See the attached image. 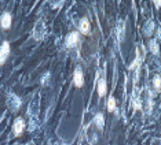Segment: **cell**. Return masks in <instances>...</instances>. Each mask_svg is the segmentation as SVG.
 <instances>
[{"mask_svg": "<svg viewBox=\"0 0 161 145\" xmlns=\"http://www.w3.org/2000/svg\"><path fill=\"white\" fill-rule=\"evenodd\" d=\"M79 32H72L70 34L66 36V38H65V44H66L68 48H73V47H76L79 44Z\"/></svg>", "mask_w": 161, "mask_h": 145, "instance_id": "cell-4", "label": "cell"}, {"mask_svg": "<svg viewBox=\"0 0 161 145\" xmlns=\"http://www.w3.org/2000/svg\"><path fill=\"white\" fill-rule=\"evenodd\" d=\"M153 86H154V89L157 92H160L161 89V82H160V75H156L154 78H153Z\"/></svg>", "mask_w": 161, "mask_h": 145, "instance_id": "cell-16", "label": "cell"}, {"mask_svg": "<svg viewBox=\"0 0 161 145\" xmlns=\"http://www.w3.org/2000/svg\"><path fill=\"white\" fill-rule=\"evenodd\" d=\"M145 56H146V49H145V47L143 45H139L138 48H136V58L135 59L139 60V62H142L145 59Z\"/></svg>", "mask_w": 161, "mask_h": 145, "instance_id": "cell-12", "label": "cell"}, {"mask_svg": "<svg viewBox=\"0 0 161 145\" xmlns=\"http://www.w3.org/2000/svg\"><path fill=\"white\" fill-rule=\"evenodd\" d=\"M154 29H156L154 22H153L152 19H149L147 22H146L145 28H143V33H145V36H147V37H150V36L153 34V32H154Z\"/></svg>", "mask_w": 161, "mask_h": 145, "instance_id": "cell-10", "label": "cell"}, {"mask_svg": "<svg viewBox=\"0 0 161 145\" xmlns=\"http://www.w3.org/2000/svg\"><path fill=\"white\" fill-rule=\"evenodd\" d=\"M116 110V99L113 96H110L108 99V111L109 112H113Z\"/></svg>", "mask_w": 161, "mask_h": 145, "instance_id": "cell-14", "label": "cell"}, {"mask_svg": "<svg viewBox=\"0 0 161 145\" xmlns=\"http://www.w3.org/2000/svg\"><path fill=\"white\" fill-rule=\"evenodd\" d=\"M142 101L141 99H135L132 100V108H134V111H138V110H142Z\"/></svg>", "mask_w": 161, "mask_h": 145, "instance_id": "cell-17", "label": "cell"}, {"mask_svg": "<svg viewBox=\"0 0 161 145\" xmlns=\"http://www.w3.org/2000/svg\"><path fill=\"white\" fill-rule=\"evenodd\" d=\"M108 92V84H106V79L105 78H101L99 82H98V95L99 97H103Z\"/></svg>", "mask_w": 161, "mask_h": 145, "instance_id": "cell-9", "label": "cell"}, {"mask_svg": "<svg viewBox=\"0 0 161 145\" xmlns=\"http://www.w3.org/2000/svg\"><path fill=\"white\" fill-rule=\"evenodd\" d=\"M154 6H156V8H157V10L160 8V6H161V2H160V0H157V2H154Z\"/></svg>", "mask_w": 161, "mask_h": 145, "instance_id": "cell-19", "label": "cell"}, {"mask_svg": "<svg viewBox=\"0 0 161 145\" xmlns=\"http://www.w3.org/2000/svg\"><path fill=\"white\" fill-rule=\"evenodd\" d=\"M24 129H25V121H24L22 118H17L15 122H14V125H13L14 136H15V137H19L21 133L24 132Z\"/></svg>", "mask_w": 161, "mask_h": 145, "instance_id": "cell-5", "label": "cell"}, {"mask_svg": "<svg viewBox=\"0 0 161 145\" xmlns=\"http://www.w3.org/2000/svg\"><path fill=\"white\" fill-rule=\"evenodd\" d=\"M7 106H8V108L13 112H17L21 108V106H22V100L15 93H8V96H7Z\"/></svg>", "mask_w": 161, "mask_h": 145, "instance_id": "cell-1", "label": "cell"}, {"mask_svg": "<svg viewBox=\"0 0 161 145\" xmlns=\"http://www.w3.org/2000/svg\"><path fill=\"white\" fill-rule=\"evenodd\" d=\"M8 55H10V42L4 41L0 45V66H3V64L6 63Z\"/></svg>", "mask_w": 161, "mask_h": 145, "instance_id": "cell-3", "label": "cell"}, {"mask_svg": "<svg viewBox=\"0 0 161 145\" xmlns=\"http://www.w3.org/2000/svg\"><path fill=\"white\" fill-rule=\"evenodd\" d=\"M11 22H13V17L10 12H4L2 15V19H0V25H2L3 29H10L11 26Z\"/></svg>", "mask_w": 161, "mask_h": 145, "instance_id": "cell-8", "label": "cell"}, {"mask_svg": "<svg viewBox=\"0 0 161 145\" xmlns=\"http://www.w3.org/2000/svg\"><path fill=\"white\" fill-rule=\"evenodd\" d=\"M73 82H75L76 88H81L84 85V74H83L81 68H76L75 75H73Z\"/></svg>", "mask_w": 161, "mask_h": 145, "instance_id": "cell-6", "label": "cell"}, {"mask_svg": "<svg viewBox=\"0 0 161 145\" xmlns=\"http://www.w3.org/2000/svg\"><path fill=\"white\" fill-rule=\"evenodd\" d=\"M117 36H119V40L124 38V22H121V21L119 22V26H117Z\"/></svg>", "mask_w": 161, "mask_h": 145, "instance_id": "cell-15", "label": "cell"}, {"mask_svg": "<svg viewBox=\"0 0 161 145\" xmlns=\"http://www.w3.org/2000/svg\"><path fill=\"white\" fill-rule=\"evenodd\" d=\"M94 123L97 125V128H98V129H101V130L103 129V125H105V117H103V114H102V112H99V114L95 115Z\"/></svg>", "mask_w": 161, "mask_h": 145, "instance_id": "cell-11", "label": "cell"}, {"mask_svg": "<svg viewBox=\"0 0 161 145\" xmlns=\"http://www.w3.org/2000/svg\"><path fill=\"white\" fill-rule=\"evenodd\" d=\"M50 72H46V74L44 75H43V77H42V84L43 85H47V84H48V79H50Z\"/></svg>", "mask_w": 161, "mask_h": 145, "instance_id": "cell-18", "label": "cell"}, {"mask_svg": "<svg viewBox=\"0 0 161 145\" xmlns=\"http://www.w3.org/2000/svg\"><path fill=\"white\" fill-rule=\"evenodd\" d=\"M47 33V29H46V23L43 21H37L33 28V38L40 41V40L44 38V36Z\"/></svg>", "mask_w": 161, "mask_h": 145, "instance_id": "cell-2", "label": "cell"}, {"mask_svg": "<svg viewBox=\"0 0 161 145\" xmlns=\"http://www.w3.org/2000/svg\"><path fill=\"white\" fill-rule=\"evenodd\" d=\"M79 30L81 34H90L91 29H90V21L88 18H81L80 19V23H79Z\"/></svg>", "mask_w": 161, "mask_h": 145, "instance_id": "cell-7", "label": "cell"}, {"mask_svg": "<svg viewBox=\"0 0 161 145\" xmlns=\"http://www.w3.org/2000/svg\"><path fill=\"white\" fill-rule=\"evenodd\" d=\"M149 47H150V51H152L153 55H158V44L156 42V40H150Z\"/></svg>", "mask_w": 161, "mask_h": 145, "instance_id": "cell-13", "label": "cell"}]
</instances>
